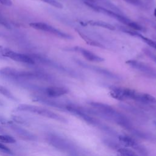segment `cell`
Segmentation results:
<instances>
[{"label": "cell", "mask_w": 156, "mask_h": 156, "mask_svg": "<svg viewBox=\"0 0 156 156\" xmlns=\"http://www.w3.org/2000/svg\"><path fill=\"white\" fill-rule=\"evenodd\" d=\"M90 104L95 109L96 112L105 118L112 120L117 124L125 126L126 127L129 125L128 119L122 114L116 111L108 105L97 102H91Z\"/></svg>", "instance_id": "6da1fadb"}, {"label": "cell", "mask_w": 156, "mask_h": 156, "mask_svg": "<svg viewBox=\"0 0 156 156\" xmlns=\"http://www.w3.org/2000/svg\"><path fill=\"white\" fill-rule=\"evenodd\" d=\"M85 4L87 6H88L90 8L93 9V10H94L96 12H101L102 13L105 14L106 15L111 16L112 18L116 20L119 22L127 26L128 27L132 28V29H133L135 30H137V31H145L146 30V29L143 26H141L140 24L129 19L128 18H127L123 15H121V14L117 13L113 11L108 10L104 7L96 5L90 2H85Z\"/></svg>", "instance_id": "7a4b0ae2"}, {"label": "cell", "mask_w": 156, "mask_h": 156, "mask_svg": "<svg viewBox=\"0 0 156 156\" xmlns=\"http://www.w3.org/2000/svg\"><path fill=\"white\" fill-rule=\"evenodd\" d=\"M16 110L18 111L31 112L33 113H35V114L46 117V118L55 119L57 121H65V119L62 116L55 113L54 112L49 110H48L46 108H41L40 107H38L35 105H28V104H21L16 107Z\"/></svg>", "instance_id": "3957f363"}, {"label": "cell", "mask_w": 156, "mask_h": 156, "mask_svg": "<svg viewBox=\"0 0 156 156\" xmlns=\"http://www.w3.org/2000/svg\"><path fill=\"white\" fill-rule=\"evenodd\" d=\"M30 26L36 30H42L49 32L54 35H56L60 38L64 39H72L73 37L66 33H65L54 27L46 23L43 22H36V23H31L29 24Z\"/></svg>", "instance_id": "277c9868"}, {"label": "cell", "mask_w": 156, "mask_h": 156, "mask_svg": "<svg viewBox=\"0 0 156 156\" xmlns=\"http://www.w3.org/2000/svg\"><path fill=\"white\" fill-rule=\"evenodd\" d=\"M126 63L132 68L141 72L145 76L152 79H156V69L149 65L134 60H127Z\"/></svg>", "instance_id": "5b68a950"}, {"label": "cell", "mask_w": 156, "mask_h": 156, "mask_svg": "<svg viewBox=\"0 0 156 156\" xmlns=\"http://www.w3.org/2000/svg\"><path fill=\"white\" fill-rule=\"evenodd\" d=\"M135 90L127 88L113 87L110 88V96L117 100L124 101L126 99H132Z\"/></svg>", "instance_id": "8992f818"}, {"label": "cell", "mask_w": 156, "mask_h": 156, "mask_svg": "<svg viewBox=\"0 0 156 156\" xmlns=\"http://www.w3.org/2000/svg\"><path fill=\"white\" fill-rule=\"evenodd\" d=\"M1 54L2 55L7 57L14 61L28 63V64H34V60L32 59V57H29L27 55L16 52L13 51L10 49H4L1 51Z\"/></svg>", "instance_id": "52a82bcc"}, {"label": "cell", "mask_w": 156, "mask_h": 156, "mask_svg": "<svg viewBox=\"0 0 156 156\" xmlns=\"http://www.w3.org/2000/svg\"><path fill=\"white\" fill-rule=\"evenodd\" d=\"M65 108L68 111L74 113V115L80 116L83 120L90 124H95L96 123V120L93 117L89 115L88 112H87L85 109L81 107H79L74 104H68L65 105Z\"/></svg>", "instance_id": "ba28073f"}, {"label": "cell", "mask_w": 156, "mask_h": 156, "mask_svg": "<svg viewBox=\"0 0 156 156\" xmlns=\"http://www.w3.org/2000/svg\"><path fill=\"white\" fill-rule=\"evenodd\" d=\"M66 50L68 51H75V52H78L80 54L82 55V56L87 60L93 62H102L104 60V58L102 57L94 54L93 52H91L90 51L83 48H80L78 46L71 48H67L65 49Z\"/></svg>", "instance_id": "9c48e42d"}, {"label": "cell", "mask_w": 156, "mask_h": 156, "mask_svg": "<svg viewBox=\"0 0 156 156\" xmlns=\"http://www.w3.org/2000/svg\"><path fill=\"white\" fill-rule=\"evenodd\" d=\"M76 62L78 63V65L81 66L82 67L94 71H95L99 74H101L104 76L108 77L109 78H112V79H118L119 78V77L118 76H116V74H115L114 73H113L112 72H111L107 69H104V68L96 66L88 65V64H87V63H85L82 61H80V60H77Z\"/></svg>", "instance_id": "30bf717a"}, {"label": "cell", "mask_w": 156, "mask_h": 156, "mask_svg": "<svg viewBox=\"0 0 156 156\" xmlns=\"http://www.w3.org/2000/svg\"><path fill=\"white\" fill-rule=\"evenodd\" d=\"M44 91L45 94L49 98H57L67 94L69 90L63 87L51 86L46 88Z\"/></svg>", "instance_id": "8fae6325"}, {"label": "cell", "mask_w": 156, "mask_h": 156, "mask_svg": "<svg viewBox=\"0 0 156 156\" xmlns=\"http://www.w3.org/2000/svg\"><path fill=\"white\" fill-rule=\"evenodd\" d=\"M132 100L140 102L143 104H154L156 102V99L154 96L150 94L135 91Z\"/></svg>", "instance_id": "7c38bea8"}, {"label": "cell", "mask_w": 156, "mask_h": 156, "mask_svg": "<svg viewBox=\"0 0 156 156\" xmlns=\"http://www.w3.org/2000/svg\"><path fill=\"white\" fill-rule=\"evenodd\" d=\"M121 30L122 31H123L124 32H126V33H127L128 34L130 35H132V36H135V37H137L138 38H140L144 43H145L146 44H147V45L150 46L151 47L153 48L154 49H156V41L149 38H147L144 36H143V35H141L140 33L136 32V31H132V30H129L126 29H124L123 27L121 29Z\"/></svg>", "instance_id": "4fadbf2b"}, {"label": "cell", "mask_w": 156, "mask_h": 156, "mask_svg": "<svg viewBox=\"0 0 156 156\" xmlns=\"http://www.w3.org/2000/svg\"><path fill=\"white\" fill-rule=\"evenodd\" d=\"M80 24H81L82 26H87L88 24L91 26L101 27L110 30H114L115 29V27L112 24L99 20H88L85 22L80 21Z\"/></svg>", "instance_id": "5bb4252c"}, {"label": "cell", "mask_w": 156, "mask_h": 156, "mask_svg": "<svg viewBox=\"0 0 156 156\" xmlns=\"http://www.w3.org/2000/svg\"><path fill=\"white\" fill-rule=\"evenodd\" d=\"M75 30L77 32V33L78 34V35L80 36V37H81L82 38V40H84V41L88 44V45L90 46H95V47H98V48H103L104 49L105 47L104 45H102L101 43H99L98 41H96L93 39H91V38L88 37L87 35H85V34H83L82 32H81L80 30H79L77 29H75Z\"/></svg>", "instance_id": "9a60e30c"}, {"label": "cell", "mask_w": 156, "mask_h": 156, "mask_svg": "<svg viewBox=\"0 0 156 156\" xmlns=\"http://www.w3.org/2000/svg\"><path fill=\"white\" fill-rule=\"evenodd\" d=\"M119 141L125 146L136 148L138 144L136 141L130 136L127 135H120L119 136Z\"/></svg>", "instance_id": "2e32d148"}, {"label": "cell", "mask_w": 156, "mask_h": 156, "mask_svg": "<svg viewBox=\"0 0 156 156\" xmlns=\"http://www.w3.org/2000/svg\"><path fill=\"white\" fill-rule=\"evenodd\" d=\"M119 156H138L135 152L127 148H120L118 151Z\"/></svg>", "instance_id": "e0dca14e"}, {"label": "cell", "mask_w": 156, "mask_h": 156, "mask_svg": "<svg viewBox=\"0 0 156 156\" xmlns=\"http://www.w3.org/2000/svg\"><path fill=\"white\" fill-rule=\"evenodd\" d=\"M0 93L10 99H12V100L16 99L15 97L8 89H7L5 87L1 85H0Z\"/></svg>", "instance_id": "ac0fdd59"}, {"label": "cell", "mask_w": 156, "mask_h": 156, "mask_svg": "<svg viewBox=\"0 0 156 156\" xmlns=\"http://www.w3.org/2000/svg\"><path fill=\"white\" fill-rule=\"evenodd\" d=\"M0 141L5 143H15L16 142L15 139L12 136L8 135H1L0 134Z\"/></svg>", "instance_id": "d6986e66"}, {"label": "cell", "mask_w": 156, "mask_h": 156, "mask_svg": "<svg viewBox=\"0 0 156 156\" xmlns=\"http://www.w3.org/2000/svg\"><path fill=\"white\" fill-rule=\"evenodd\" d=\"M43 2H44L53 7H55L56 8H58V9H62L63 8V5L59 2L58 1H56V0H41Z\"/></svg>", "instance_id": "ffe728a7"}, {"label": "cell", "mask_w": 156, "mask_h": 156, "mask_svg": "<svg viewBox=\"0 0 156 156\" xmlns=\"http://www.w3.org/2000/svg\"><path fill=\"white\" fill-rule=\"evenodd\" d=\"M143 52L148 57H149L151 59H152L154 62H155L156 63V55L155 54H154L151 51H149L147 49H143Z\"/></svg>", "instance_id": "44dd1931"}, {"label": "cell", "mask_w": 156, "mask_h": 156, "mask_svg": "<svg viewBox=\"0 0 156 156\" xmlns=\"http://www.w3.org/2000/svg\"><path fill=\"white\" fill-rule=\"evenodd\" d=\"M124 1H125L127 3H129L135 6L142 7L143 5V4L141 0H124Z\"/></svg>", "instance_id": "7402d4cb"}, {"label": "cell", "mask_w": 156, "mask_h": 156, "mask_svg": "<svg viewBox=\"0 0 156 156\" xmlns=\"http://www.w3.org/2000/svg\"><path fill=\"white\" fill-rule=\"evenodd\" d=\"M0 150L2 151V152H5V153H8V154L11 153L10 149L1 143H0Z\"/></svg>", "instance_id": "603a6c76"}, {"label": "cell", "mask_w": 156, "mask_h": 156, "mask_svg": "<svg viewBox=\"0 0 156 156\" xmlns=\"http://www.w3.org/2000/svg\"><path fill=\"white\" fill-rule=\"evenodd\" d=\"M0 2L6 6H11L12 5V2L11 0H0Z\"/></svg>", "instance_id": "cb8c5ba5"}, {"label": "cell", "mask_w": 156, "mask_h": 156, "mask_svg": "<svg viewBox=\"0 0 156 156\" xmlns=\"http://www.w3.org/2000/svg\"><path fill=\"white\" fill-rule=\"evenodd\" d=\"M154 15L155 17L156 18V8H155V9H154Z\"/></svg>", "instance_id": "d4e9b609"}, {"label": "cell", "mask_w": 156, "mask_h": 156, "mask_svg": "<svg viewBox=\"0 0 156 156\" xmlns=\"http://www.w3.org/2000/svg\"><path fill=\"white\" fill-rule=\"evenodd\" d=\"M155 124H156V122H155Z\"/></svg>", "instance_id": "484cf974"}]
</instances>
